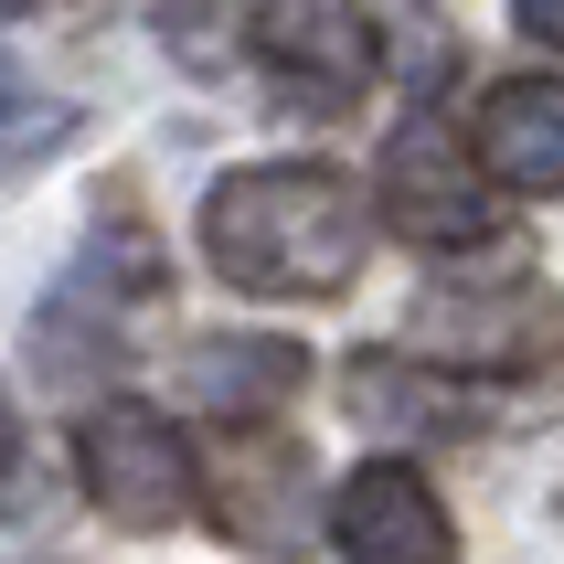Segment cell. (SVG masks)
Listing matches in <instances>:
<instances>
[{"mask_svg":"<svg viewBox=\"0 0 564 564\" xmlns=\"http://www.w3.org/2000/svg\"><path fill=\"white\" fill-rule=\"evenodd\" d=\"M203 246H214L224 288L246 299H341L362 278V246H373V214L341 171L319 160H256L235 182H214L203 203Z\"/></svg>","mask_w":564,"mask_h":564,"instance_id":"1","label":"cell"},{"mask_svg":"<svg viewBox=\"0 0 564 564\" xmlns=\"http://www.w3.org/2000/svg\"><path fill=\"white\" fill-rule=\"evenodd\" d=\"M405 341L426 373H543L564 351V299L533 256H511L501 278H447L415 299Z\"/></svg>","mask_w":564,"mask_h":564,"instance_id":"2","label":"cell"},{"mask_svg":"<svg viewBox=\"0 0 564 564\" xmlns=\"http://www.w3.org/2000/svg\"><path fill=\"white\" fill-rule=\"evenodd\" d=\"M75 469H86V501L107 522H128V533H171L192 511V447L150 405H107L86 426V447H75Z\"/></svg>","mask_w":564,"mask_h":564,"instance_id":"3","label":"cell"},{"mask_svg":"<svg viewBox=\"0 0 564 564\" xmlns=\"http://www.w3.org/2000/svg\"><path fill=\"white\" fill-rule=\"evenodd\" d=\"M256 54H267V75H278L299 107H319V118H341L351 96L373 86V22H362V0H267V22H256Z\"/></svg>","mask_w":564,"mask_h":564,"instance_id":"4","label":"cell"},{"mask_svg":"<svg viewBox=\"0 0 564 564\" xmlns=\"http://www.w3.org/2000/svg\"><path fill=\"white\" fill-rule=\"evenodd\" d=\"M383 224L415 235V246H469L490 224V192H479V160L458 150V128L405 118L383 139Z\"/></svg>","mask_w":564,"mask_h":564,"instance_id":"5","label":"cell"},{"mask_svg":"<svg viewBox=\"0 0 564 564\" xmlns=\"http://www.w3.org/2000/svg\"><path fill=\"white\" fill-rule=\"evenodd\" d=\"M330 554L341 564H458V533H447V501L405 458H373L330 501Z\"/></svg>","mask_w":564,"mask_h":564,"instance_id":"6","label":"cell"},{"mask_svg":"<svg viewBox=\"0 0 564 564\" xmlns=\"http://www.w3.org/2000/svg\"><path fill=\"white\" fill-rule=\"evenodd\" d=\"M214 522L246 554H299L310 543V458L278 437H235L214 447Z\"/></svg>","mask_w":564,"mask_h":564,"instance_id":"7","label":"cell"},{"mask_svg":"<svg viewBox=\"0 0 564 564\" xmlns=\"http://www.w3.org/2000/svg\"><path fill=\"white\" fill-rule=\"evenodd\" d=\"M479 171L501 192H564V75H511L479 96Z\"/></svg>","mask_w":564,"mask_h":564,"instance_id":"8","label":"cell"},{"mask_svg":"<svg viewBox=\"0 0 564 564\" xmlns=\"http://www.w3.org/2000/svg\"><path fill=\"white\" fill-rule=\"evenodd\" d=\"M341 405H351V426H373V437H437V426H458V394H447L426 362H394V351H362V362H351Z\"/></svg>","mask_w":564,"mask_h":564,"instance_id":"9","label":"cell"},{"mask_svg":"<svg viewBox=\"0 0 564 564\" xmlns=\"http://www.w3.org/2000/svg\"><path fill=\"white\" fill-rule=\"evenodd\" d=\"M192 394L224 415V426H256V415H278L299 394V351L288 341H214L192 362Z\"/></svg>","mask_w":564,"mask_h":564,"instance_id":"10","label":"cell"},{"mask_svg":"<svg viewBox=\"0 0 564 564\" xmlns=\"http://www.w3.org/2000/svg\"><path fill=\"white\" fill-rule=\"evenodd\" d=\"M160 43L182 64H203L214 75L224 54H235V0H171V22H160Z\"/></svg>","mask_w":564,"mask_h":564,"instance_id":"11","label":"cell"},{"mask_svg":"<svg viewBox=\"0 0 564 564\" xmlns=\"http://www.w3.org/2000/svg\"><path fill=\"white\" fill-rule=\"evenodd\" d=\"M32 128H43V118H32V86L0 64V150H11V139H32Z\"/></svg>","mask_w":564,"mask_h":564,"instance_id":"12","label":"cell"},{"mask_svg":"<svg viewBox=\"0 0 564 564\" xmlns=\"http://www.w3.org/2000/svg\"><path fill=\"white\" fill-rule=\"evenodd\" d=\"M522 32H543V43H564V0H522Z\"/></svg>","mask_w":564,"mask_h":564,"instance_id":"13","label":"cell"},{"mask_svg":"<svg viewBox=\"0 0 564 564\" xmlns=\"http://www.w3.org/2000/svg\"><path fill=\"white\" fill-rule=\"evenodd\" d=\"M22 11H32V0H0V22H22Z\"/></svg>","mask_w":564,"mask_h":564,"instance_id":"14","label":"cell"}]
</instances>
